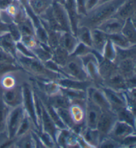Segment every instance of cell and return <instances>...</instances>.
I'll return each mask as SVG.
<instances>
[{"instance_id":"6da1fadb","label":"cell","mask_w":136,"mask_h":148,"mask_svg":"<svg viewBox=\"0 0 136 148\" xmlns=\"http://www.w3.org/2000/svg\"><path fill=\"white\" fill-rule=\"evenodd\" d=\"M126 0H110L99 3L80 19L79 25H84L90 29L96 28L106 19L116 12L118 8Z\"/></svg>"},{"instance_id":"7a4b0ae2","label":"cell","mask_w":136,"mask_h":148,"mask_svg":"<svg viewBox=\"0 0 136 148\" xmlns=\"http://www.w3.org/2000/svg\"><path fill=\"white\" fill-rule=\"evenodd\" d=\"M15 59L20 68L35 79L57 81L60 78L63 77L50 71L46 68L43 62L40 61L37 58L25 57L17 52Z\"/></svg>"},{"instance_id":"3957f363","label":"cell","mask_w":136,"mask_h":148,"mask_svg":"<svg viewBox=\"0 0 136 148\" xmlns=\"http://www.w3.org/2000/svg\"><path fill=\"white\" fill-rule=\"evenodd\" d=\"M29 77L30 76H29V77L26 78L21 84L22 92H23L22 106L25 110V112L27 114L33 122L35 130H39L40 125L36 114V108H35L34 89L31 84Z\"/></svg>"},{"instance_id":"277c9868","label":"cell","mask_w":136,"mask_h":148,"mask_svg":"<svg viewBox=\"0 0 136 148\" xmlns=\"http://www.w3.org/2000/svg\"><path fill=\"white\" fill-rule=\"evenodd\" d=\"M61 71L62 75L64 77L83 81L90 80L84 69L82 60L79 57H72L70 55V58L66 63L61 67Z\"/></svg>"},{"instance_id":"5b68a950","label":"cell","mask_w":136,"mask_h":148,"mask_svg":"<svg viewBox=\"0 0 136 148\" xmlns=\"http://www.w3.org/2000/svg\"><path fill=\"white\" fill-rule=\"evenodd\" d=\"M25 112L22 105L11 108L6 122L5 132L8 138L12 140L15 138L21 121Z\"/></svg>"},{"instance_id":"8992f818","label":"cell","mask_w":136,"mask_h":148,"mask_svg":"<svg viewBox=\"0 0 136 148\" xmlns=\"http://www.w3.org/2000/svg\"><path fill=\"white\" fill-rule=\"evenodd\" d=\"M82 60L87 75L91 81L96 86H100L102 83L98 71V61L95 54L92 52L80 57Z\"/></svg>"},{"instance_id":"52a82bcc","label":"cell","mask_w":136,"mask_h":148,"mask_svg":"<svg viewBox=\"0 0 136 148\" xmlns=\"http://www.w3.org/2000/svg\"><path fill=\"white\" fill-rule=\"evenodd\" d=\"M117 120L116 114L111 110L102 111L96 125V130L100 136V141L108 136Z\"/></svg>"},{"instance_id":"ba28073f","label":"cell","mask_w":136,"mask_h":148,"mask_svg":"<svg viewBox=\"0 0 136 148\" xmlns=\"http://www.w3.org/2000/svg\"><path fill=\"white\" fill-rule=\"evenodd\" d=\"M86 99L98 106L102 111L111 110L106 96L103 90L100 86L92 84L86 89Z\"/></svg>"},{"instance_id":"9c48e42d","label":"cell","mask_w":136,"mask_h":148,"mask_svg":"<svg viewBox=\"0 0 136 148\" xmlns=\"http://www.w3.org/2000/svg\"><path fill=\"white\" fill-rule=\"evenodd\" d=\"M21 84L10 89H0V96L1 99L10 108L22 105L23 92Z\"/></svg>"},{"instance_id":"30bf717a","label":"cell","mask_w":136,"mask_h":148,"mask_svg":"<svg viewBox=\"0 0 136 148\" xmlns=\"http://www.w3.org/2000/svg\"><path fill=\"white\" fill-rule=\"evenodd\" d=\"M133 134H136V128L128 123L118 120L108 136L120 143L127 136Z\"/></svg>"},{"instance_id":"8fae6325","label":"cell","mask_w":136,"mask_h":148,"mask_svg":"<svg viewBox=\"0 0 136 148\" xmlns=\"http://www.w3.org/2000/svg\"><path fill=\"white\" fill-rule=\"evenodd\" d=\"M103 90L112 111L116 112L118 110L126 106V100L123 91H118L107 88L105 86H100Z\"/></svg>"},{"instance_id":"7c38bea8","label":"cell","mask_w":136,"mask_h":148,"mask_svg":"<svg viewBox=\"0 0 136 148\" xmlns=\"http://www.w3.org/2000/svg\"><path fill=\"white\" fill-rule=\"evenodd\" d=\"M51 8L55 19L62 31L72 33L70 20L64 5L54 1Z\"/></svg>"},{"instance_id":"4fadbf2b","label":"cell","mask_w":136,"mask_h":148,"mask_svg":"<svg viewBox=\"0 0 136 148\" xmlns=\"http://www.w3.org/2000/svg\"><path fill=\"white\" fill-rule=\"evenodd\" d=\"M101 109L88 99L86 100L85 104V125L90 128L96 129L98 122Z\"/></svg>"},{"instance_id":"5bb4252c","label":"cell","mask_w":136,"mask_h":148,"mask_svg":"<svg viewBox=\"0 0 136 148\" xmlns=\"http://www.w3.org/2000/svg\"><path fill=\"white\" fill-rule=\"evenodd\" d=\"M125 21L113 15L98 25L96 27L108 35L120 33Z\"/></svg>"},{"instance_id":"9a60e30c","label":"cell","mask_w":136,"mask_h":148,"mask_svg":"<svg viewBox=\"0 0 136 148\" xmlns=\"http://www.w3.org/2000/svg\"><path fill=\"white\" fill-rule=\"evenodd\" d=\"M85 104L86 100L72 102L68 108L69 113L75 125V128L77 126L85 125Z\"/></svg>"},{"instance_id":"2e32d148","label":"cell","mask_w":136,"mask_h":148,"mask_svg":"<svg viewBox=\"0 0 136 148\" xmlns=\"http://www.w3.org/2000/svg\"><path fill=\"white\" fill-rule=\"evenodd\" d=\"M5 10L13 23L17 24L19 23L28 17L25 10L18 0H14L5 10Z\"/></svg>"},{"instance_id":"e0dca14e","label":"cell","mask_w":136,"mask_h":148,"mask_svg":"<svg viewBox=\"0 0 136 148\" xmlns=\"http://www.w3.org/2000/svg\"><path fill=\"white\" fill-rule=\"evenodd\" d=\"M40 126H41V129L40 130L49 134L55 141L56 136H57L58 132L59 130V128H58L57 125H55L54 122H53L52 119L50 117V116L49 115L43 102H42L41 116V119H40Z\"/></svg>"},{"instance_id":"ac0fdd59","label":"cell","mask_w":136,"mask_h":148,"mask_svg":"<svg viewBox=\"0 0 136 148\" xmlns=\"http://www.w3.org/2000/svg\"><path fill=\"white\" fill-rule=\"evenodd\" d=\"M114 16L126 21L136 16V0H126L118 8Z\"/></svg>"},{"instance_id":"d6986e66","label":"cell","mask_w":136,"mask_h":148,"mask_svg":"<svg viewBox=\"0 0 136 148\" xmlns=\"http://www.w3.org/2000/svg\"><path fill=\"white\" fill-rule=\"evenodd\" d=\"M57 83L61 87L66 88L82 90H86V89L91 85L94 84L90 80H79L74 78L62 77L57 80Z\"/></svg>"},{"instance_id":"ffe728a7","label":"cell","mask_w":136,"mask_h":148,"mask_svg":"<svg viewBox=\"0 0 136 148\" xmlns=\"http://www.w3.org/2000/svg\"><path fill=\"white\" fill-rule=\"evenodd\" d=\"M100 86H105L118 91H124L128 89L126 79L122 75H120L118 71L108 79L103 80Z\"/></svg>"},{"instance_id":"44dd1931","label":"cell","mask_w":136,"mask_h":148,"mask_svg":"<svg viewBox=\"0 0 136 148\" xmlns=\"http://www.w3.org/2000/svg\"><path fill=\"white\" fill-rule=\"evenodd\" d=\"M66 12L70 20L71 31L73 34L75 35L76 31L79 25L81 16L79 15L77 8L76 0H66L64 4Z\"/></svg>"},{"instance_id":"7402d4cb","label":"cell","mask_w":136,"mask_h":148,"mask_svg":"<svg viewBox=\"0 0 136 148\" xmlns=\"http://www.w3.org/2000/svg\"><path fill=\"white\" fill-rule=\"evenodd\" d=\"M33 88H34V87H33ZM39 92L42 95H43V96L46 102H47L51 106L54 108L55 109L68 108L69 106H70L71 104L70 101L65 96L62 95L60 91L59 92L53 94V95H51L50 96H46L42 92H41L40 91Z\"/></svg>"},{"instance_id":"603a6c76","label":"cell","mask_w":136,"mask_h":148,"mask_svg":"<svg viewBox=\"0 0 136 148\" xmlns=\"http://www.w3.org/2000/svg\"><path fill=\"white\" fill-rule=\"evenodd\" d=\"M118 71L125 78L136 76V59H128L120 60L116 63Z\"/></svg>"},{"instance_id":"cb8c5ba5","label":"cell","mask_w":136,"mask_h":148,"mask_svg":"<svg viewBox=\"0 0 136 148\" xmlns=\"http://www.w3.org/2000/svg\"><path fill=\"white\" fill-rule=\"evenodd\" d=\"M92 31V49L102 55L104 48L108 39V35L97 28L91 29Z\"/></svg>"},{"instance_id":"d4e9b609","label":"cell","mask_w":136,"mask_h":148,"mask_svg":"<svg viewBox=\"0 0 136 148\" xmlns=\"http://www.w3.org/2000/svg\"><path fill=\"white\" fill-rule=\"evenodd\" d=\"M89 147H98L100 142V136L96 129L84 126L79 134Z\"/></svg>"},{"instance_id":"484cf974","label":"cell","mask_w":136,"mask_h":148,"mask_svg":"<svg viewBox=\"0 0 136 148\" xmlns=\"http://www.w3.org/2000/svg\"><path fill=\"white\" fill-rule=\"evenodd\" d=\"M79 43V40L72 33L63 31L61 36L59 46L70 54H72Z\"/></svg>"},{"instance_id":"4316f807","label":"cell","mask_w":136,"mask_h":148,"mask_svg":"<svg viewBox=\"0 0 136 148\" xmlns=\"http://www.w3.org/2000/svg\"><path fill=\"white\" fill-rule=\"evenodd\" d=\"M16 42L8 31L0 33V47L15 58L17 54Z\"/></svg>"},{"instance_id":"83f0119b","label":"cell","mask_w":136,"mask_h":148,"mask_svg":"<svg viewBox=\"0 0 136 148\" xmlns=\"http://www.w3.org/2000/svg\"><path fill=\"white\" fill-rule=\"evenodd\" d=\"M135 16L126 19L121 30V33L131 44L136 45Z\"/></svg>"},{"instance_id":"f1b7e54d","label":"cell","mask_w":136,"mask_h":148,"mask_svg":"<svg viewBox=\"0 0 136 148\" xmlns=\"http://www.w3.org/2000/svg\"><path fill=\"white\" fill-rule=\"evenodd\" d=\"M98 71L102 81L108 79L118 71L116 64L104 58L98 62Z\"/></svg>"},{"instance_id":"f546056e","label":"cell","mask_w":136,"mask_h":148,"mask_svg":"<svg viewBox=\"0 0 136 148\" xmlns=\"http://www.w3.org/2000/svg\"><path fill=\"white\" fill-rule=\"evenodd\" d=\"M60 92L65 96L70 101L71 103L74 102H83L86 100V90L66 88L60 86Z\"/></svg>"},{"instance_id":"4dcf8cb0","label":"cell","mask_w":136,"mask_h":148,"mask_svg":"<svg viewBox=\"0 0 136 148\" xmlns=\"http://www.w3.org/2000/svg\"><path fill=\"white\" fill-rule=\"evenodd\" d=\"M54 0H29V5L33 13L39 17L53 5Z\"/></svg>"},{"instance_id":"1f68e13d","label":"cell","mask_w":136,"mask_h":148,"mask_svg":"<svg viewBox=\"0 0 136 148\" xmlns=\"http://www.w3.org/2000/svg\"><path fill=\"white\" fill-rule=\"evenodd\" d=\"M35 57L42 62H45L52 59L53 50L48 45L41 44L39 42V45L31 49Z\"/></svg>"},{"instance_id":"d6a6232c","label":"cell","mask_w":136,"mask_h":148,"mask_svg":"<svg viewBox=\"0 0 136 148\" xmlns=\"http://www.w3.org/2000/svg\"><path fill=\"white\" fill-rule=\"evenodd\" d=\"M115 113L116 114L118 120L128 123V124H130L136 128L135 113L131 111L128 108H127L126 106L122 108H120L116 112H115Z\"/></svg>"},{"instance_id":"836d02e7","label":"cell","mask_w":136,"mask_h":148,"mask_svg":"<svg viewBox=\"0 0 136 148\" xmlns=\"http://www.w3.org/2000/svg\"><path fill=\"white\" fill-rule=\"evenodd\" d=\"M80 42L92 47V31L91 29L84 25H79L75 33Z\"/></svg>"},{"instance_id":"e575fe53","label":"cell","mask_w":136,"mask_h":148,"mask_svg":"<svg viewBox=\"0 0 136 148\" xmlns=\"http://www.w3.org/2000/svg\"><path fill=\"white\" fill-rule=\"evenodd\" d=\"M115 49H116V57H115V63L125 59H136V45L128 48H120L115 47Z\"/></svg>"},{"instance_id":"d590c367","label":"cell","mask_w":136,"mask_h":148,"mask_svg":"<svg viewBox=\"0 0 136 148\" xmlns=\"http://www.w3.org/2000/svg\"><path fill=\"white\" fill-rule=\"evenodd\" d=\"M69 58H70V54L61 47L59 46L54 50H53L51 59L61 67L63 66L66 63Z\"/></svg>"},{"instance_id":"8d00e7d4","label":"cell","mask_w":136,"mask_h":148,"mask_svg":"<svg viewBox=\"0 0 136 148\" xmlns=\"http://www.w3.org/2000/svg\"><path fill=\"white\" fill-rule=\"evenodd\" d=\"M13 147L35 148L31 131L21 136L15 138Z\"/></svg>"},{"instance_id":"74e56055","label":"cell","mask_w":136,"mask_h":148,"mask_svg":"<svg viewBox=\"0 0 136 148\" xmlns=\"http://www.w3.org/2000/svg\"><path fill=\"white\" fill-rule=\"evenodd\" d=\"M108 39L113 42L115 47L120 48H128L135 45L131 42L122 34L121 32L108 35Z\"/></svg>"},{"instance_id":"f35d334b","label":"cell","mask_w":136,"mask_h":148,"mask_svg":"<svg viewBox=\"0 0 136 148\" xmlns=\"http://www.w3.org/2000/svg\"><path fill=\"white\" fill-rule=\"evenodd\" d=\"M22 36L35 35V26L29 17H27L17 24Z\"/></svg>"},{"instance_id":"ab89813d","label":"cell","mask_w":136,"mask_h":148,"mask_svg":"<svg viewBox=\"0 0 136 148\" xmlns=\"http://www.w3.org/2000/svg\"><path fill=\"white\" fill-rule=\"evenodd\" d=\"M11 108L4 103L0 96V134L5 132L6 122Z\"/></svg>"},{"instance_id":"60d3db41","label":"cell","mask_w":136,"mask_h":148,"mask_svg":"<svg viewBox=\"0 0 136 148\" xmlns=\"http://www.w3.org/2000/svg\"><path fill=\"white\" fill-rule=\"evenodd\" d=\"M55 110L64 125L68 129L73 130L75 128V125L73 122L70 113H69L68 108H57Z\"/></svg>"},{"instance_id":"b9f144b4","label":"cell","mask_w":136,"mask_h":148,"mask_svg":"<svg viewBox=\"0 0 136 148\" xmlns=\"http://www.w3.org/2000/svg\"><path fill=\"white\" fill-rule=\"evenodd\" d=\"M46 29V31L48 33V42L47 45L50 47L52 50H54L58 47L59 46L60 44V39H61V36L62 33L63 31H57L52 29H50L47 27Z\"/></svg>"},{"instance_id":"7bdbcfd3","label":"cell","mask_w":136,"mask_h":148,"mask_svg":"<svg viewBox=\"0 0 136 148\" xmlns=\"http://www.w3.org/2000/svg\"><path fill=\"white\" fill-rule=\"evenodd\" d=\"M123 93L126 100V107L135 113L136 88L126 89L123 91Z\"/></svg>"},{"instance_id":"ee69618b","label":"cell","mask_w":136,"mask_h":148,"mask_svg":"<svg viewBox=\"0 0 136 148\" xmlns=\"http://www.w3.org/2000/svg\"><path fill=\"white\" fill-rule=\"evenodd\" d=\"M33 129H35L34 125H33V122L31 121V118L29 117L27 114L25 113L23 120L21 121V124L19 125V129L18 130H17L15 138L23 135V134L30 132L31 130Z\"/></svg>"},{"instance_id":"f6af8a7d","label":"cell","mask_w":136,"mask_h":148,"mask_svg":"<svg viewBox=\"0 0 136 148\" xmlns=\"http://www.w3.org/2000/svg\"><path fill=\"white\" fill-rule=\"evenodd\" d=\"M102 56L105 59L115 62V57H116V49H115V46L109 39L104 48Z\"/></svg>"},{"instance_id":"bcb514c9","label":"cell","mask_w":136,"mask_h":148,"mask_svg":"<svg viewBox=\"0 0 136 148\" xmlns=\"http://www.w3.org/2000/svg\"><path fill=\"white\" fill-rule=\"evenodd\" d=\"M35 36L40 43L47 45L48 33L44 27L41 23L35 27Z\"/></svg>"},{"instance_id":"7dc6e473","label":"cell","mask_w":136,"mask_h":148,"mask_svg":"<svg viewBox=\"0 0 136 148\" xmlns=\"http://www.w3.org/2000/svg\"><path fill=\"white\" fill-rule=\"evenodd\" d=\"M35 130L36 131L38 135L39 136L40 138H41L42 142L44 143L45 147H57V145H56L55 141L49 134L42 131L41 130Z\"/></svg>"},{"instance_id":"c3c4849f","label":"cell","mask_w":136,"mask_h":148,"mask_svg":"<svg viewBox=\"0 0 136 148\" xmlns=\"http://www.w3.org/2000/svg\"><path fill=\"white\" fill-rule=\"evenodd\" d=\"M92 50L93 49H92V47L79 42V43L78 44V45L74 49V51L70 55L72 56V57H81L86 55V54L92 52Z\"/></svg>"},{"instance_id":"681fc988","label":"cell","mask_w":136,"mask_h":148,"mask_svg":"<svg viewBox=\"0 0 136 148\" xmlns=\"http://www.w3.org/2000/svg\"><path fill=\"white\" fill-rule=\"evenodd\" d=\"M0 64H12L18 65L16 59L1 47H0Z\"/></svg>"},{"instance_id":"f907efd6","label":"cell","mask_w":136,"mask_h":148,"mask_svg":"<svg viewBox=\"0 0 136 148\" xmlns=\"http://www.w3.org/2000/svg\"><path fill=\"white\" fill-rule=\"evenodd\" d=\"M98 147L104 148H120L122 145L120 142H117L113 139L110 138L109 136L106 137L100 141Z\"/></svg>"},{"instance_id":"816d5d0a","label":"cell","mask_w":136,"mask_h":148,"mask_svg":"<svg viewBox=\"0 0 136 148\" xmlns=\"http://www.w3.org/2000/svg\"><path fill=\"white\" fill-rule=\"evenodd\" d=\"M8 32L12 35L13 39L16 42L21 41V34L17 24L15 23H11L8 25Z\"/></svg>"},{"instance_id":"f5cc1de1","label":"cell","mask_w":136,"mask_h":148,"mask_svg":"<svg viewBox=\"0 0 136 148\" xmlns=\"http://www.w3.org/2000/svg\"><path fill=\"white\" fill-rule=\"evenodd\" d=\"M20 41L23 42L25 46L29 48L31 50L39 45V42L37 41L35 35L22 36Z\"/></svg>"},{"instance_id":"db71d44e","label":"cell","mask_w":136,"mask_h":148,"mask_svg":"<svg viewBox=\"0 0 136 148\" xmlns=\"http://www.w3.org/2000/svg\"><path fill=\"white\" fill-rule=\"evenodd\" d=\"M16 49L17 52L21 54V55L25 56V57H31V58H36L34 54L32 52L29 48L25 46L23 42L21 41H18L16 42Z\"/></svg>"},{"instance_id":"11a10c76","label":"cell","mask_w":136,"mask_h":148,"mask_svg":"<svg viewBox=\"0 0 136 148\" xmlns=\"http://www.w3.org/2000/svg\"><path fill=\"white\" fill-rule=\"evenodd\" d=\"M122 147L135 148L136 147V134H131L120 142Z\"/></svg>"},{"instance_id":"9f6ffc18","label":"cell","mask_w":136,"mask_h":148,"mask_svg":"<svg viewBox=\"0 0 136 148\" xmlns=\"http://www.w3.org/2000/svg\"><path fill=\"white\" fill-rule=\"evenodd\" d=\"M44 64L45 65V66L48 69H49L50 71L54 72V73H58L59 75H61L62 76V71H61V67L60 66L59 64H57L55 61H53L52 59H50L46 61L45 62H44Z\"/></svg>"},{"instance_id":"6f0895ef","label":"cell","mask_w":136,"mask_h":148,"mask_svg":"<svg viewBox=\"0 0 136 148\" xmlns=\"http://www.w3.org/2000/svg\"><path fill=\"white\" fill-rule=\"evenodd\" d=\"M76 3L79 15L81 17L85 16L88 13L86 8V0H76Z\"/></svg>"},{"instance_id":"680465c9","label":"cell","mask_w":136,"mask_h":148,"mask_svg":"<svg viewBox=\"0 0 136 148\" xmlns=\"http://www.w3.org/2000/svg\"><path fill=\"white\" fill-rule=\"evenodd\" d=\"M31 135H32V138H33V142H34V145H35V147H45L44 146V143L42 142V140L40 138L39 136L38 135V134L36 132V131L35 130V129H33L31 130Z\"/></svg>"},{"instance_id":"91938a15","label":"cell","mask_w":136,"mask_h":148,"mask_svg":"<svg viewBox=\"0 0 136 148\" xmlns=\"http://www.w3.org/2000/svg\"><path fill=\"white\" fill-rule=\"evenodd\" d=\"M14 0H0V10H5Z\"/></svg>"},{"instance_id":"94428289","label":"cell","mask_w":136,"mask_h":148,"mask_svg":"<svg viewBox=\"0 0 136 148\" xmlns=\"http://www.w3.org/2000/svg\"><path fill=\"white\" fill-rule=\"evenodd\" d=\"M5 31H8V25L4 24L0 21V33L5 32Z\"/></svg>"},{"instance_id":"6125c7cd","label":"cell","mask_w":136,"mask_h":148,"mask_svg":"<svg viewBox=\"0 0 136 148\" xmlns=\"http://www.w3.org/2000/svg\"><path fill=\"white\" fill-rule=\"evenodd\" d=\"M66 0H54V1L57 2V3H59L60 4H62V5H64V3H65Z\"/></svg>"},{"instance_id":"be15d7a7","label":"cell","mask_w":136,"mask_h":148,"mask_svg":"<svg viewBox=\"0 0 136 148\" xmlns=\"http://www.w3.org/2000/svg\"><path fill=\"white\" fill-rule=\"evenodd\" d=\"M110 1V0H100L99 2H98V4L103 3V2H105V1Z\"/></svg>"},{"instance_id":"e7e4bbea","label":"cell","mask_w":136,"mask_h":148,"mask_svg":"<svg viewBox=\"0 0 136 148\" xmlns=\"http://www.w3.org/2000/svg\"><path fill=\"white\" fill-rule=\"evenodd\" d=\"M97 1H98V2H99V1H100V0H97Z\"/></svg>"}]
</instances>
